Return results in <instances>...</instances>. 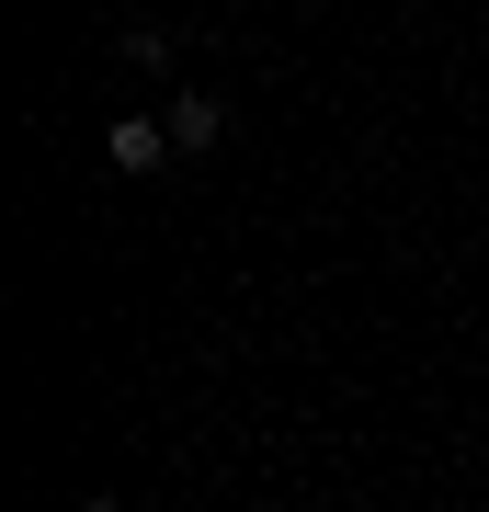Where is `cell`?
<instances>
[{
    "mask_svg": "<svg viewBox=\"0 0 489 512\" xmlns=\"http://www.w3.org/2000/svg\"><path fill=\"white\" fill-rule=\"evenodd\" d=\"M217 137H228L217 92H182V103H171V148H182V160H194V148H217Z\"/></svg>",
    "mask_w": 489,
    "mask_h": 512,
    "instance_id": "cell-1",
    "label": "cell"
},
{
    "mask_svg": "<svg viewBox=\"0 0 489 512\" xmlns=\"http://www.w3.org/2000/svg\"><path fill=\"white\" fill-rule=\"evenodd\" d=\"M103 148H114V171H160V160H171V126H148V114H126V126H114Z\"/></svg>",
    "mask_w": 489,
    "mask_h": 512,
    "instance_id": "cell-2",
    "label": "cell"
}]
</instances>
